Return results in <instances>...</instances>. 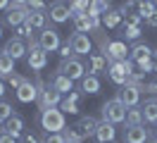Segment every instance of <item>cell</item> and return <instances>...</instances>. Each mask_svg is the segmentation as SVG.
I'll use <instances>...</instances> for the list:
<instances>
[{"instance_id":"obj_28","label":"cell","mask_w":157,"mask_h":143,"mask_svg":"<svg viewBox=\"0 0 157 143\" xmlns=\"http://www.w3.org/2000/svg\"><path fill=\"white\" fill-rule=\"evenodd\" d=\"M90 67H88V72L90 74H95V72H100V69H102V65H105V60H102V55H93V53H90Z\"/></svg>"},{"instance_id":"obj_2","label":"cell","mask_w":157,"mask_h":143,"mask_svg":"<svg viewBox=\"0 0 157 143\" xmlns=\"http://www.w3.org/2000/svg\"><path fill=\"white\" fill-rule=\"evenodd\" d=\"M126 105L121 103L119 98H112V100H105L102 103V110H100V114H102V122H109V124H121L124 119H126Z\"/></svg>"},{"instance_id":"obj_27","label":"cell","mask_w":157,"mask_h":143,"mask_svg":"<svg viewBox=\"0 0 157 143\" xmlns=\"http://www.w3.org/2000/svg\"><path fill=\"white\" fill-rule=\"evenodd\" d=\"M102 22H105V26H107V29H114L119 22H121V10H109Z\"/></svg>"},{"instance_id":"obj_34","label":"cell","mask_w":157,"mask_h":143,"mask_svg":"<svg viewBox=\"0 0 157 143\" xmlns=\"http://www.w3.org/2000/svg\"><path fill=\"white\" fill-rule=\"evenodd\" d=\"M21 143H43L38 133H21Z\"/></svg>"},{"instance_id":"obj_45","label":"cell","mask_w":157,"mask_h":143,"mask_svg":"<svg viewBox=\"0 0 157 143\" xmlns=\"http://www.w3.org/2000/svg\"><path fill=\"white\" fill-rule=\"evenodd\" d=\"M2 124H5V122H2V119H0V126H2Z\"/></svg>"},{"instance_id":"obj_35","label":"cell","mask_w":157,"mask_h":143,"mask_svg":"<svg viewBox=\"0 0 157 143\" xmlns=\"http://www.w3.org/2000/svg\"><path fill=\"white\" fill-rule=\"evenodd\" d=\"M138 36H140V29L133 26V24H126V38L128 41H133V38H138Z\"/></svg>"},{"instance_id":"obj_17","label":"cell","mask_w":157,"mask_h":143,"mask_svg":"<svg viewBox=\"0 0 157 143\" xmlns=\"http://www.w3.org/2000/svg\"><path fill=\"white\" fill-rule=\"evenodd\" d=\"M126 46H124V43H121V41H114V43H109L107 48H105V53H102V55L107 57V62L109 60H126Z\"/></svg>"},{"instance_id":"obj_6","label":"cell","mask_w":157,"mask_h":143,"mask_svg":"<svg viewBox=\"0 0 157 143\" xmlns=\"http://www.w3.org/2000/svg\"><path fill=\"white\" fill-rule=\"evenodd\" d=\"M140 91H143V86H140V84H131V81H126L124 86H119L117 98L126 105V107H138V103H140Z\"/></svg>"},{"instance_id":"obj_19","label":"cell","mask_w":157,"mask_h":143,"mask_svg":"<svg viewBox=\"0 0 157 143\" xmlns=\"http://www.w3.org/2000/svg\"><path fill=\"white\" fill-rule=\"evenodd\" d=\"M140 110H143V119L147 124H157V98L145 100V103L140 105Z\"/></svg>"},{"instance_id":"obj_25","label":"cell","mask_w":157,"mask_h":143,"mask_svg":"<svg viewBox=\"0 0 157 143\" xmlns=\"http://www.w3.org/2000/svg\"><path fill=\"white\" fill-rule=\"evenodd\" d=\"M126 126H138V124H143L145 119H143V110L140 107H128L126 110Z\"/></svg>"},{"instance_id":"obj_32","label":"cell","mask_w":157,"mask_h":143,"mask_svg":"<svg viewBox=\"0 0 157 143\" xmlns=\"http://www.w3.org/2000/svg\"><path fill=\"white\" fill-rule=\"evenodd\" d=\"M29 10H33V12H48L45 0H29Z\"/></svg>"},{"instance_id":"obj_14","label":"cell","mask_w":157,"mask_h":143,"mask_svg":"<svg viewBox=\"0 0 157 143\" xmlns=\"http://www.w3.org/2000/svg\"><path fill=\"white\" fill-rule=\"evenodd\" d=\"M98 143H114L117 138V129H114V124L109 122H100L98 129H95V136H93Z\"/></svg>"},{"instance_id":"obj_43","label":"cell","mask_w":157,"mask_h":143,"mask_svg":"<svg viewBox=\"0 0 157 143\" xmlns=\"http://www.w3.org/2000/svg\"><path fill=\"white\" fill-rule=\"evenodd\" d=\"M152 136H155V141H157V124H155V131H152Z\"/></svg>"},{"instance_id":"obj_5","label":"cell","mask_w":157,"mask_h":143,"mask_svg":"<svg viewBox=\"0 0 157 143\" xmlns=\"http://www.w3.org/2000/svg\"><path fill=\"white\" fill-rule=\"evenodd\" d=\"M57 72H59V74H64V76H69L71 81H76V79H83V76H86V65L74 55V57L62 60L59 67H57Z\"/></svg>"},{"instance_id":"obj_16","label":"cell","mask_w":157,"mask_h":143,"mask_svg":"<svg viewBox=\"0 0 157 143\" xmlns=\"http://www.w3.org/2000/svg\"><path fill=\"white\" fill-rule=\"evenodd\" d=\"M98 124H100V122L95 119V117L86 114V117H81V119L74 124V126H76L78 131L83 133V138H88V136H95V129H98Z\"/></svg>"},{"instance_id":"obj_4","label":"cell","mask_w":157,"mask_h":143,"mask_svg":"<svg viewBox=\"0 0 157 143\" xmlns=\"http://www.w3.org/2000/svg\"><path fill=\"white\" fill-rule=\"evenodd\" d=\"M26 65L33 72H40L48 65V53L38 46V38H29V55H26Z\"/></svg>"},{"instance_id":"obj_31","label":"cell","mask_w":157,"mask_h":143,"mask_svg":"<svg viewBox=\"0 0 157 143\" xmlns=\"http://www.w3.org/2000/svg\"><path fill=\"white\" fill-rule=\"evenodd\" d=\"M43 143H67V138H64V133H48L45 138H43Z\"/></svg>"},{"instance_id":"obj_41","label":"cell","mask_w":157,"mask_h":143,"mask_svg":"<svg viewBox=\"0 0 157 143\" xmlns=\"http://www.w3.org/2000/svg\"><path fill=\"white\" fill-rule=\"evenodd\" d=\"M10 7V0H0V10H7Z\"/></svg>"},{"instance_id":"obj_33","label":"cell","mask_w":157,"mask_h":143,"mask_svg":"<svg viewBox=\"0 0 157 143\" xmlns=\"http://www.w3.org/2000/svg\"><path fill=\"white\" fill-rule=\"evenodd\" d=\"M17 34H19V38L21 36H26V38H31V34H33V26H31L29 22H24L21 26H17Z\"/></svg>"},{"instance_id":"obj_29","label":"cell","mask_w":157,"mask_h":143,"mask_svg":"<svg viewBox=\"0 0 157 143\" xmlns=\"http://www.w3.org/2000/svg\"><path fill=\"white\" fill-rule=\"evenodd\" d=\"M12 114H14V107H12V103H7V100H0V119L5 122V119H10Z\"/></svg>"},{"instance_id":"obj_20","label":"cell","mask_w":157,"mask_h":143,"mask_svg":"<svg viewBox=\"0 0 157 143\" xmlns=\"http://www.w3.org/2000/svg\"><path fill=\"white\" fill-rule=\"evenodd\" d=\"M52 86L57 88L59 93H71V91H74V81H71L69 76L59 74V72H57L55 76H52Z\"/></svg>"},{"instance_id":"obj_36","label":"cell","mask_w":157,"mask_h":143,"mask_svg":"<svg viewBox=\"0 0 157 143\" xmlns=\"http://www.w3.org/2000/svg\"><path fill=\"white\" fill-rule=\"evenodd\" d=\"M0 143H17V136H12L10 131H0Z\"/></svg>"},{"instance_id":"obj_26","label":"cell","mask_w":157,"mask_h":143,"mask_svg":"<svg viewBox=\"0 0 157 143\" xmlns=\"http://www.w3.org/2000/svg\"><path fill=\"white\" fill-rule=\"evenodd\" d=\"M78 100H81V93L71 91V93L67 95V100L62 103V110H64V112H78Z\"/></svg>"},{"instance_id":"obj_9","label":"cell","mask_w":157,"mask_h":143,"mask_svg":"<svg viewBox=\"0 0 157 143\" xmlns=\"http://www.w3.org/2000/svg\"><path fill=\"white\" fill-rule=\"evenodd\" d=\"M48 19L55 22V24H64L67 19H71V10H69V5L64 0H55L48 7Z\"/></svg>"},{"instance_id":"obj_38","label":"cell","mask_w":157,"mask_h":143,"mask_svg":"<svg viewBox=\"0 0 157 143\" xmlns=\"http://www.w3.org/2000/svg\"><path fill=\"white\" fill-rule=\"evenodd\" d=\"M145 91H147V93H157V81H150V84H145Z\"/></svg>"},{"instance_id":"obj_40","label":"cell","mask_w":157,"mask_h":143,"mask_svg":"<svg viewBox=\"0 0 157 143\" xmlns=\"http://www.w3.org/2000/svg\"><path fill=\"white\" fill-rule=\"evenodd\" d=\"M150 62H152V72L157 74V50H152V60Z\"/></svg>"},{"instance_id":"obj_12","label":"cell","mask_w":157,"mask_h":143,"mask_svg":"<svg viewBox=\"0 0 157 143\" xmlns=\"http://www.w3.org/2000/svg\"><path fill=\"white\" fill-rule=\"evenodd\" d=\"M38 93H40V86L26 79V81L17 88V100H19V103H33V100H38Z\"/></svg>"},{"instance_id":"obj_15","label":"cell","mask_w":157,"mask_h":143,"mask_svg":"<svg viewBox=\"0 0 157 143\" xmlns=\"http://www.w3.org/2000/svg\"><path fill=\"white\" fill-rule=\"evenodd\" d=\"M124 143H147V129L143 124L124 129Z\"/></svg>"},{"instance_id":"obj_8","label":"cell","mask_w":157,"mask_h":143,"mask_svg":"<svg viewBox=\"0 0 157 143\" xmlns=\"http://www.w3.org/2000/svg\"><path fill=\"white\" fill-rule=\"evenodd\" d=\"M38 46L45 50V53H55V50H59V31H55V29H40L38 34Z\"/></svg>"},{"instance_id":"obj_11","label":"cell","mask_w":157,"mask_h":143,"mask_svg":"<svg viewBox=\"0 0 157 143\" xmlns=\"http://www.w3.org/2000/svg\"><path fill=\"white\" fill-rule=\"evenodd\" d=\"M29 7H17V5H10V7L5 10V24L7 26H21L26 19H29Z\"/></svg>"},{"instance_id":"obj_37","label":"cell","mask_w":157,"mask_h":143,"mask_svg":"<svg viewBox=\"0 0 157 143\" xmlns=\"http://www.w3.org/2000/svg\"><path fill=\"white\" fill-rule=\"evenodd\" d=\"M59 55H62V60H67V57H74V50H71V46H62L59 48Z\"/></svg>"},{"instance_id":"obj_13","label":"cell","mask_w":157,"mask_h":143,"mask_svg":"<svg viewBox=\"0 0 157 143\" xmlns=\"http://www.w3.org/2000/svg\"><path fill=\"white\" fill-rule=\"evenodd\" d=\"M2 53H5V55H10L12 60H21V57L29 53V46H26V43H24L19 36H17V38H10V41L5 43Z\"/></svg>"},{"instance_id":"obj_39","label":"cell","mask_w":157,"mask_h":143,"mask_svg":"<svg viewBox=\"0 0 157 143\" xmlns=\"http://www.w3.org/2000/svg\"><path fill=\"white\" fill-rule=\"evenodd\" d=\"M12 5H17V7H29V0H10Z\"/></svg>"},{"instance_id":"obj_22","label":"cell","mask_w":157,"mask_h":143,"mask_svg":"<svg viewBox=\"0 0 157 143\" xmlns=\"http://www.w3.org/2000/svg\"><path fill=\"white\" fill-rule=\"evenodd\" d=\"M14 62L17 60H12L10 55L0 53V79H7L10 74H14Z\"/></svg>"},{"instance_id":"obj_10","label":"cell","mask_w":157,"mask_h":143,"mask_svg":"<svg viewBox=\"0 0 157 143\" xmlns=\"http://www.w3.org/2000/svg\"><path fill=\"white\" fill-rule=\"evenodd\" d=\"M69 46L74 50V55H90L93 53V41L86 34H78V31H74L69 36Z\"/></svg>"},{"instance_id":"obj_47","label":"cell","mask_w":157,"mask_h":143,"mask_svg":"<svg viewBox=\"0 0 157 143\" xmlns=\"http://www.w3.org/2000/svg\"><path fill=\"white\" fill-rule=\"evenodd\" d=\"M155 143H157V141H155Z\"/></svg>"},{"instance_id":"obj_23","label":"cell","mask_w":157,"mask_h":143,"mask_svg":"<svg viewBox=\"0 0 157 143\" xmlns=\"http://www.w3.org/2000/svg\"><path fill=\"white\" fill-rule=\"evenodd\" d=\"M26 22H29L33 29H38V31H40V29H45V24H48V12H33V10H31Z\"/></svg>"},{"instance_id":"obj_44","label":"cell","mask_w":157,"mask_h":143,"mask_svg":"<svg viewBox=\"0 0 157 143\" xmlns=\"http://www.w3.org/2000/svg\"><path fill=\"white\" fill-rule=\"evenodd\" d=\"M0 38H2V26H0Z\"/></svg>"},{"instance_id":"obj_1","label":"cell","mask_w":157,"mask_h":143,"mask_svg":"<svg viewBox=\"0 0 157 143\" xmlns=\"http://www.w3.org/2000/svg\"><path fill=\"white\" fill-rule=\"evenodd\" d=\"M128 60H133V65L140 69V72H152V48L147 46V43H143V41H138V43H133L131 46V50H128Z\"/></svg>"},{"instance_id":"obj_21","label":"cell","mask_w":157,"mask_h":143,"mask_svg":"<svg viewBox=\"0 0 157 143\" xmlns=\"http://www.w3.org/2000/svg\"><path fill=\"white\" fill-rule=\"evenodd\" d=\"M81 91H83V93H98L100 91V81H98V76L95 74H86L83 76V79H81Z\"/></svg>"},{"instance_id":"obj_42","label":"cell","mask_w":157,"mask_h":143,"mask_svg":"<svg viewBox=\"0 0 157 143\" xmlns=\"http://www.w3.org/2000/svg\"><path fill=\"white\" fill-rule=\"evenodd\" d=\"M2 95H5V81L0 79V100H2Z\"/></svg>"},{"instance_id":"obj_46","label":"cell","mask_w":157,"mask_h":143,"mask_svg":"<svg viewBox=\"0 0 157 143\" xmlns=\"http://www.w3.org/2000/svg\"><path fill=\"white\" fill-rule=\"evenodd\" d=\"M0 53H2V50H0Z\"/></svg>"},{"instance_id":"obj_7","label":"cell","mask_w":157,"mask_h":143,"mask_svg":"<svg viewBox=\"0 0 157 143\" xmlns=\"http://www.w3.org/2000/svg\"><path fill=\"white\" fill-rule=\"evenodd\" d=\"M36 103H38L40 110L57 107V105L62 103V93H59V91H57V88H55L52 84H48V86H45V88H43V91L38 93V100H36Z\"/></svg>"},{"instance_id":"obj_24","label":"cell","mask_w":157,"mask_h":143,"mask_svg":"<svg viewBox=\"0 0 157 143\" xmlns=\"http://www.w3.org/2000/svg\"><path fill=\"white\" fill-rule=\"evenodd\" d=\"M71 22H74V29H76L78 34H88V31H90L88 12H86V14H71Z\"/></svg>"},{"instance_id":"obj_18","label":"cell","mask_w":157,"mask_h":143,"mask_svg":"<svg viewBox=\"0 0 157 143\" xmlns=\"http://www.w3.org/2000/svg\"><path fill=\"white\" fill-rule=\"evenodd\" d=\"M5 131H10L12 136H21L24 133V117L14 112L10 119H5Z\"/></svg>"},{"instance_id":"obj_30","label":"cell","mask_w":157,"mask_h":143,"mask_svg":"<svg viewBox=\"0 0 157 143\" xmlns=\"http://www.w3.org/2000/svg\"><path fill=\"white\" fill-rule=\"evenodd\" d=\"M24 81H26V79H24V76H21V74H17V72L7 76V84H10L12 88H14V91H17V88H19V86L24 84Z\"/></svg>"},{"instance_id":"obj_3","label":"cell","mask_w":157,"mask_h":143,"mask_svg":"<svg viewBox=\"0 0 157 143\" xmlns=\"http://www.w3.org/2000/svg\"><path fill=\"white\" fill-rule=\"evenodd\" d=\"M40 126L45 129V133H59V131H64V112L57 110V107L40 110Z\"/></svg>"}]
</instances>
